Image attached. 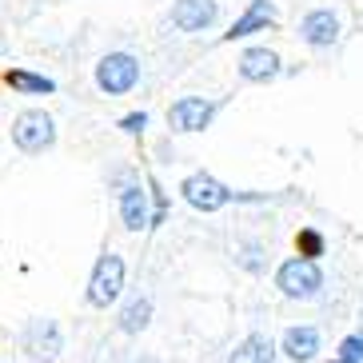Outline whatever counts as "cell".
Instances as JSON below:
<instances>
[{
	"label": "cell",
	"mask_w": 363,
	"mask_h": 363,
	"mask_svg": "<svg viewBox=\"0 0 363 363\" xmlns=\"http://www.w3.org/2000/svg\"><path fill=\"white\" fill-rule=\"evenodd\" d=\"M9 136H12V148L21 156H44V152L56 148V120L44 108H24V112L12 116Z\"/></svg>",
	"instance_id": "obj_1"
},
{
	"label": "cell",
	"mask_w": 363,
	"mask_h": 363,
	"mask_svg": "<svg viewBox=\"0 0 363 363\" xmlns=\"http://www.w3.org/2000/svg\"><path fill=\"white\" fill-rule=\"evenodd\" d=\"M124 279H128L124 256H120V252H104V256L92 264V276H88L84 299L92 303V308L108 311L112 303H120V296H124Z\"/></svg>",
	"instance_id": "obj_2"
},
{
	"label": "cell",
	"mask_w": 363,
	"mask_h": 363,
	"mask_svg": "<svg viewBox=\"0 0 363 363\" xmlns=\"http://www.w3.org/2000/svg\"><path fill=\"white\" fill-rule=\"evenodd\" d=\"M96 92L100 96H128L132 88L140 84V56L132 52H104L96 60Z\"/></svg>",
	"instance_id": "obj_3"
},
{
	"label": "cell",
	"mask_w": 363,
	"mask_h": 363,
	"mask_svg": "<svg viewBox=\"0 0 363 363\" xmlns=\"http://www.w3.org/2000/svg\"><path fill=\"white\" fill-rule=\"evenodd\" d=\"M276 288L284 291L288 299H311V296H320L323 288V272L315 259H303V256H291L279 264L276 272Z\"/></svg>",
	"instance_id": "obj_4"
},
{
	"label": "cell",
	"mask_w": 363,
	"mask_h": 363,
	"mask_svg": "<svg viewBox=\"0 0 363 363\" xmlns=\"http://www.w3.org/2000/svg\"><path fill=\"white\" fill-rule=\"evenodd\" d=\"M21 343H24V352L33 355V359L52 363V359H60V352H65V331H60V323H56V320L36 315V320L24 323Z\"/></svg>",
	"instance_id": "obj_5"
},
{
	"label": "cell",
	"mask_w": 363,
	"mask_h": 363,
	"mask_svg": "<svg viewBox=\"0 0 363 363\" xmlns=\"http://www.w3.org/2000/svg\"><path fill=\"white\" fill-rule=\"evenodd\" d=\"M180 196H184V203H192L196 212H220V208L232 203V188L220 184L216 176H208V172H192L180 184Z\"/></svg>",
	"instance_id": "obj_6"
},
{
	"label": "cell",
	"mask_w": 363,
	"mask_h": 363,
	"mask_svg": "<svg viewBox=\"0 0 363 363\" xmlns=\"http://www.w3.org/2000/svg\"><path fill=\"white\" fill-rule=\"evenodd\" d=\"M116 208H120V224H124V232H144V228H152L148 184L124 180V184H120V196H116Z\"/></svg>",
	"instance_id": "obj_7"
},
{
	"label": "cell",
	"mask_w": 363,
	"mask_h": 363,
	"mask_svg": "<svg viewBox=\"0 0 363 363\" xmlns=\"http://www.w3.org/2000/svg\"><path fill=\"white\" fill-rule=\"evenodd\" d=\"M216 116V100L203 96H180L168 104V128L172 132H203Z\"/></svg>",
	"instance_id": "obj_8"
},
{
	"label": "cell",
	"mask_w": 363,
	"mask_h": 363,
	"mask_svg": "<svg viewBox=\"0 0 363 363\" xmlns=\"http://www.w3.org/2000/svg\"><path fill=\"white\" fill-rule=\"evenodd\" d=\"M220 16V4L216 0H172V28L196 36V33H208Z\"/></svg>",
	"instance_id": "obj_9"
},
{
	"label": "cell",
	"mask_w": 363,
	"mask_h": 363,
	"mask_svg": "<svg viewBox=\"0 0 363 363\" xmlns=\"http://www.w3.org/2000/svg\"><path fill=\"white\" fill-rule=\"evenodd\" d=\"M276 21H279V12H276L272 0H252V4H247V9L232 21V28L224 33V40H247V36L276 28Z\"/></svg>",
	"instance_id": "obj_10"
},
{
	"label": "cell",
	"mask_w": 363,
	"mask_h": 363,
	"mask_svg": "<svg viewBox=\"0 0 363 363\" xmlns=\"http://www.w3.org/2000/svg\"><path fill=\"white\" fill-rule=\"evenodd\" d=\"M299 40L311 44V48H331L340 40V16L331 9H315L299 21Z\"/></svg>",
	"instance_id": "obj_11"
},
{
	"label": "cell",
	"mask_w": 363,
	"mask_h": 363,
	"mask_svg": "<svg viewBox=\"0 0 363 363\" xmlns=\"http://www.w3.org/2000/svg\"><path fill=\"white\" fill-rule=\"evenodd\" d=\"M240 76H244L247 84H267V80H276L279 76V56L272 52V48H244L240 52Z\"/></svg>",
	"instance_id": "obj_12"
},
{
	"label": "cell",
	"mask_w": 363,
	"mask_h": 363,
	"mask_svg": "<svg viewBox=\"0 0 363 363\" xmlns=\"http://www.w3.org/2000/svg\"><path fill=\"white\" fill-rule=\"evenodd\" d=\"M4 84L16 92V96H52L56 80L44 72H33V68H4Z\"/></svg>",
	"instance_id": "obj_13"
},
{
	"label": "cell",
	"mask_w": 363,
	"mask_h": 363,
	"mask_svg": "<svg viewBox=\"0 0 363 363\" xmlns=\"http://www.w3.org/2000/svg\"><path fill=\"white\" fill-rule=\"evenodd\" d=\"M279 347H284L288 359L308 363V359H315V352H320V331H315V328H288Z\"/></svg>",
	"instance_id": "obj_14"
},
{
	"label": "cell",
	"mask_w": 363,
	"mask_h": 363,
	"mask_svg": "<svg viewBox=\"0 0 363 363\" xmlns=\"http://www.w3.org/2000/svg\"><path fill=\"white\" fill-rule=\"evenodd\" d=\"M148 323H152V299L148 296H132L116 315V328L124 331V335H140Z\"/></svg>",
	"instance_id": "obj_15"
},
{
	"label": "cell",
	"mask_w": 363,
	"mask_h": 363,
	"mask_svg": "<svg viewBox=\"0 0 363 363\" xmlns=\"http://www.w3.org/2000/svg\"><path fill=\"white\" fill-rule=\"evenodd\" d=\"M228 363H276V343L267 335H247L235 343V352L228 355Z\"/></svg>",
	"instance_id": "obj_16"
},
{
	"label": "cell",
	"mask_w": 363,
	"mask_h": 363,
	"mask_svg": "<svg viewBox=\"0 0 363 363\" xmlns=\"http://www.w3.org/2000/svg\"><path fill=\"white\" fill-rule=\"evenodd\" d=\"M296 252H299L303 259L323 256V235H320V232H311V228H303V232L296 235Z\"/></svg>",
	"instance_id": "obj_17"
},
{
	"label": "cell",
	"mask_w": 363,
	"mask_h": 363,
	"mask_svg": "<svg viewBox=\"0 0 363 363\" xmlns=\"http://www.w3.org/2000/svg\"><path fill=\"white\" fill-rule=\"evenodd\" d=\"M116 128L124 132V136H140V132L148 128V112H128V116H120Z\"/></svg>",
	"instance_id": "obj_18"
},
{
	"label": "cell",
	"mask_w": 363,
	"mask_h": 363,
	"mask_svg": "<svg viewBox=\"0 0 363 363\" xmlns=\"http://www.w3.org/2000/svg\"><path fill=\"white\" fill-rule=\"evenodd\" d=\"M340 359L363 363V335H347V340L340 343Z\"/></svg>",
	"instance_id": "obj_19"
},
{
	"label": "cell",
	"mask_w": 363,
	"mask_h": 363,
	"mask_svg": "<svg viewBox=\"0 0 363 363\" xmlns=\"http://www.w3.org/2000/svg\"><path fill=\"white\" fill-rule=\"evenodd\" d=\"M136 363H160V359H152V355H144V359H136Z\"/></svg>",
	"instance_id": "obj_20"
},
{
	"label": "cell",
	"mask_w": 363,
	"mask_h": 363,
	"mask_svg": "<svg viewBox=\"0 0 363 363\" xmlns=\"http://www.w3.org/2000/svg\"><path fill=\"white\" fill-rule=\"evenodd\" d=\"M331 363H352V359H331Z\"/></svg>",
	"instance_id": "obj_21"
}]
</instances>
